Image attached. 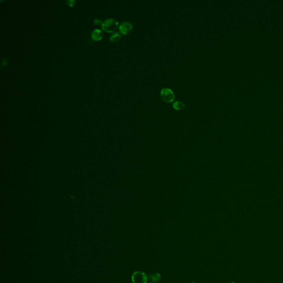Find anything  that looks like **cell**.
<instances>
[{
    "mask_svg": "<svg viewBox=\"0 0 283 283\" xmlns=\"http://www.w3.org/2000/svg\"><path fill=\"white\" fill-rule=\"evenodd\" d=\"M160 274L158 273L150 274V280H151L153 283H158L160 280Z\"/></svg>",
    "mask_w": 283,
    "mask_h": 283,
    "instance_id": "8",
    "label": "cell"
},
{
    "mask_svg": "<svg viewBox=\"0 0 283 283\" xmlns=\"http://www.w3.org/2000/svg\"><path fill=\"white\" fill-rule=\"evenodd\" d=\"M162 100L166 102H172L175 98V94L172 89L169 88H163L160 93Z\"/></svg>",
    "mask_w": 283,
    "mask_h": 283,
    "instance_id": "2",
    "label": "cell"
},
{
    "mask_svg": "<svg viewBox=\"0 0 283 283\" xmlns=\"http://www.w3.org/2000/svg\"><path fill=\"white\" fill-rule=\"evenodd\" d=\"M122 38V34L118 32L113 33L110 37V40L112 42H118Z\"/></svg>",
    "mask_w": 283,
    "mask_h": 283,
    "instance_id": "6",
    "label": "cell"
},
{
    "mask_svg": "<svg viewBox=\"0 0 283 283\" xmlns=\"http://www.w3.org/2000/svg\"><path fill=\"white\" fill-rule=\"evenodd\" d=\"M195 283V282H194V281H192V283Z\"/></svg>",
    "mask_w": 283,
    "mask_h": 283,
    "instance_id": "11",
    "label": "cell"
},
{
    "mask_svg": "<svg viewBox=\"0 0 283 283\" xmlns=\"http://www.w3.org/2000/svg\"><path fill=\"white\" fill-rule=\"evenodd\" d=\"M148 277L142 272H135L132 275V281L133 283H146Z\"/></svg>",
    "mask_w": 283,
    "mask_h": 283,
    "instance_id": "3",
    "label": "cell"
},
{
    "mask_svg": "<svg viewBox=\"0 0 283 283\" xmlns=\"http://www.w3.org/2000/svg\"><path fill=\"white\" fill-rule=\"evenodd\" d=\"M185 104L182 101H176L172 104V107L177 111L182 110L185 108Z\"/></svg>",
    "mask_w": 283,
    "mask_h": 283,
    "instance_id": "7",
    "label": "cell"
},
{
    "mask_svg": "<svg viewBox=\"0 0 283 283\" xmlns=\"http://www.w3.org/2000/svg\"><path fill=\"white\" fill-rule=\"evenodd\" d=\"M75 1H74V0H68V1H66V3L67 4V5H68L69 6H74V5H75Z\"/></svg>",
    "mask_w": 283,
    "mask_h": 283,
    "instance_id": "10",
    "label": "cell"
},
{
    "mask_svg": "<svg viewBox=\"0 0 283 283\" xmlns=\"http://www.w3.org/2000/svg\"><path fill=\"white\" fill-rule=\"evenodd\" d=\"M102 23H103V21H102L101 20L98 19V18H95L94 20V23L96 26H99V25H101V26Z\"/></svg>",
    "mask_w": 283,
    "mask_h": 283,
    "instance_id": "9",
    "label": "cell"
},
{
    "mask_svg": "<svg viewBox=\"0 0 283 283\" xmlns=\"http://www.w3.org/2000/svg\"><path fill=\"white\" fill-rule=\"evenodd\" d=\"M118 27V22L114 18H108L103 21L101 28L103 31L108 33H114Z\"/></svg>",
    "mask_w": 283,
    "mask_h": 283,
    "instance_id": "1",
    "label": "cell"
},
{
    "mask_svg": "<svg viewBox=\"0 0 283 283\" xmlns=\"http://www.w3.org/2000/svg\"></svg>",
    "mask_w": 283,
    "mask_h": 283,
    "instance_id": "13",
    "label": "cell"
},
{
    "mask_svg": "<svg viewBox=\"0 0 283 283\" xmlns=\"http://www.w3.org/2000/svg\"><path fill=\"white\" fill-rule=\"evenodd\" d=\"M103 32L101 29H95L93 30L91 33V39L95 41H99L103 38Z\"/></svg>",
    "mask_w": 283,
    "mask_h": 283,
    "instance_id": "5",
    "label": "cell"
},
{
    "mask_svg": "<svg viewBox=\"0 0 283 283\" xmlns=\"http://www.w3.org/2000/svg\"><path fill=\"white\" fill-rule=\"evenodd\" d=\"M235 283V282H232V283Z\"/></svg>",
    "mask_w": 283,
    "mask_h": 283,
    "instance_id": "12",
    "label": "cell"
},
{
    "mask_svg": "<svg viewBox=\"0 0 283 283\" xmlns=\"http://www.w3.org/2000/svg\"><path fill=\"white\" fill-rule=\"evenodd\" d=\"M118 28L121 33L123 34H128L132 31L133 27L132 23L130 22L125 21L121 23Z\"/></svg>",
    "mask_w": 283,
    "mask_h": 283,
    "instance_id": "4",
    "label": "cell"
}]
</instances>
